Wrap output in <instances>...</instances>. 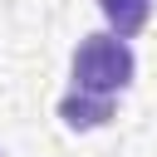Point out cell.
I'll return each instance as SVG.
<instances>
[{
	"label": "cell",
	"instance_id": "1",
	"mask_svg": "<svg viewBox=\"0 0 157 157\" xmlns=\"http://www.w3.org/2000/svg\"><path fill=\"white\" fill-rule=\"evenodd\" d=\"M69 78H74V88H78V93L118 98V93L137 78V59H132L128 39H118V34H83V39L74 44Z\"/></svg>",
	"mask_w": 157,
	"mask_h": 157
},
{
	"label": "cell",
	"instance_id": "2",
	"mask_svg": "<svg viewBox=\"0 0 157 157\" xmlns=\"http://www.w3.org/2000/svg\"><path fill=\"white\" fill-rule=\"evenodd\" d=\"M113 103H118V98H93V93L69 88L54 113H59V123H64L69 132H93V128H108V123H113Z\"/></svg>",
	"mask_w": 157,
	"mask_h": 157
},
{
	"label": "cell",
	"instance_id": "3",
	"mask_svg": "<svg viewBox=\"0 0 157 157\" xmlns=\"http://www.w3.org/2000/svg\"><path fill=\"white\" fill-rule=\"evenodd\" d=\"M98 10L108 20V34H118V39L142 34L152 20V0H98Z\"/></svg>",
	"mask_w": 157,
	"mask_h": 157
},
{
	"label": "cell",
	"instance_id": "4",
	"mask_svg": "<svg viewBox=\"0 0 157 157\" xmlns=\"http://www.w3.org/2000/svg\"><path fill=\"white\" fill-rule=\"evenodd\" d=\"M0 157H5V152H0Z\"/></svg>",
	"mask_w": 157,
	"mask_h": 157
}]
</instances>
